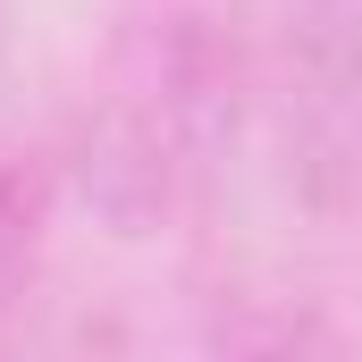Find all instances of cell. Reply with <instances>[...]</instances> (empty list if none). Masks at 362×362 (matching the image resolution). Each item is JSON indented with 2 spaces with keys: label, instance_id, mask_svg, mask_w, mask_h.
Returning a JSON list of instances; mask_svg holds the SVG:
<instances>
[{
  "label": "cell",
  "instance_id": "7a4b0ae2",
  "mask_svg": "<svg viewBox=\"0 0 362 362\" xmlns=\"http://www.w3.org/2000/svg\"><path fill=\"white\" fill-rule=\"evenodd\" d=\"M245 160H262L270 202L329 236L362 211V0H278Z\"/></svg>",
  "mask_w": 362,
  "mask_h": 362
},
{
  "label": "cell",
  "instance_id": "5b68a950",
  "mask_svg": "<svg viewBox=\"0 0 362 362\" xmlns=\"http://www.w3.org/2000/svg\"><path fill=\"white\" fill-rule=\"evenodd\" d=\"M295 362H346V354H337V337H329V346H312V354H295Z\"/></svg>",
  "mask_w": 362,
  "mask_h": 362
},
{
  "label": "cell",
  "instance_id": "6da1fadb",
  "mask_svg": "<svg viewBox=\"0 0 362 362\" xmlns=\"http://www.w3.org/2000/svg\"><path fill=\"white\" fill-rule=\"evenodd\" d=\"M262 127L253 0H127L59 135L68 185L110 236L202 228Z\"/></svg>",
  "mask_w": 362,
  "mask_h": 362
},
{
  "label": "cell",
  "instance_id": "277c9868",
  "mask_svg": "<svg viewBox=\"0 0 362 362\" xmlns=\"http://www.w3.org/2000/svg\"><path fill=\"white\" fill-rule=\"evenodd\" d=\"M8 320L17 329H8L0 362H144L127 312H110V303H42V295H25Z\"/></svg>",
  "mask_w": 362,
  "mask_h": 362
},
{
  "label": "cell",
  "instance_id": "3957f363",
  "mask_svg": "<svg viewBox=\"0 0 362 362\" xmlns=\"http://www.w3.org/2000/svg\"><path fill=\"white\" fill-rule=\"evenodd\" d=\"M59 202H76L59 144H0V312H17L25 295H42Z\"/></svg>",
  "mask_w": 362,
  "mask_h": 362
}]
</instances>
